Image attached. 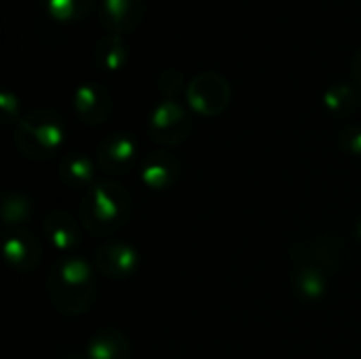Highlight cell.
Instances as JSON below:
<instances>
[{
  "label": "cell",
  "mask_w": 361,
  "mask_h": 359,
  "mask_svg": "<svg viewBox=\"0 0 361 359\" xmlns=\"http://www.w3.org/2000/svg\"><path fill=\"white\" fill-rule=\"evenodd\" d=\"M47 292L55 311L78 317L95 300V273L80 256H59L47 275Z\"/></svg>",
  "instance_id": "cell-1"
},
{
  "label": "cell",
  "mask_w": 361,
  "mask_h": 359,
  "mask_svg": "<svg viewBox=\"0 0 361 359\" xmlns=\"http://www.w3.org/2000/svg\"><path fill=\"white\" fill-rule=\"evenodd\" d=\"M131 212L133 203L125 186L112 180H102L85 193L80 203V222L91 235L108 237L129 222Z\"/></svg>",
  "instance_id": "cell-2"
},
{
  "label": "cell",
  "mask_w": 361,
  "mask_h": 359,
  "mask_svg": "<svg viewBox=\"0 0 361 359\" xmlns=\"http://www.w3.org/2000/svg\"><path fill=\"white\" fill-rule=\"evenodd\" d=\"M66 140V125L51 108H36L23 114L15 127L17 150L34 161H44L55 154Z\"/></svg>",
  "instance_id": "cell-3"
},
{
  "label": "cell",
  "mask_w": 361,
  "mask_h": 359,
  "mask_svg": "<svg viewBox=\"0 0 361 359\" xmlns=\"http://www.w3.org/2000/svg\"><path fill=\"white\" fill-rule=\"evenodd\" d=\"M233 99V87L226 76L218 72H199L186 85V102L192 112L201 116L222 114Z\"/></svg>",
  "instance_id": "cell-4"
},
{
  "label": "cell",
  "mask_w": 361,
  "mask_h": 359,
  "mask_svg": "<svg viewBox=\"0 0 361 359\" xmlns=\"http://www.w3.org/2000/svg\"><path fill=\"white\" fill-rule=\"evenodd\" d=\"M192 131L190 114L176 99H163L154 106L148 118L150 138L163 148H176L188 140Z\"/></svg>",
  "instance_id": "cell-5"
},
{
  "label": "cell",
  "mask_w": 361,
  "mask_h": 359,
  "mask_svg": "<svg viewBox=\"0 0 361 359\" xmlns=\"http://www.w3.org/2000/svg\"><path fill=\"white\" fill-rule=\"evenodd\" d=\"M290 256L296 267H315L332 275L343 267V260L347 258V248L336 237L300 239L292 243Z\"/></svg>",
  "instance_id": "cell-6"
},
{
  "label": "cell",
  "mask_w": 361,
  "mask_h": 359,
  "mask_svg": "<svg viewBox=\"0 0 361 359\" xmlns=\"http://www.w3.org/2000/svg\"><path fill=\"white\" fill-rule=\"evenodd\" d=\"M0 250L4 262L19 273H30L42 258L40 241L25 229H6Z\"/></svg>",
  "instance_id": "cell-7"
},
{
  "label": "cell",
  "mask_w": 361,
  "mask_h": 359,
  "mask_svg": "<svg viewBox=\"0 0 361 359\" xmlns=\"http://www.w3.org/2000/svg\"><path fill=\"white\" fill-rule=\"evenodd\" d=\"M95 267L104 277L127 279L140 267V252L127 241H104L95 250Z\"/></svg>",
  "instance_id": "cell-8"
},
{
  "label": "cell",
  "mask_w": 361,
  "mask_h": 359,
  "mask_svg": "<svg viewBox=\"0 0 361 359\" xmlns=\"http://www.w3.org/2000/svg\"><path fill=\"white\" fill-rule=\"evenodd\" d=\"M137 161V140L127 131L108 133L97 144V163L108 174H127Z\"/></svg>",
  "instance_id": "cell-9"
},
{
  "label": "cell",
  "mask_w": 361,
  "mask_h": 359,
  "mask_svg": "<svg viewBox=\"0 0 361 359\" xmlns=\"http://www.w3.org/2000/svg\"><path fill=\"white\" fill-rule=\"evenodd\" d=\"M146 15V0H102L99 4V23L108 34L125 36L140 28Z\"/></svg>",
  "instance_id": "cell-10"
},
{
  "label": "cell",
  "mask_w": 361,
  "mask_h": 359,
  "mask_svg": "<svg viewBox=\"0 0 361 359\" xmlns=\"http://www.w3.org/2000/svg\"><path fill=\"white\" fill-rule=\"evenodd\" d=\"M74 114L87 125H102L112 112V95L102 83H85L74 91Z\"/></svg>",
  "instance_id": "cell-11"
},
{
  "label": "cell",
  "mask_w": 361,
  "mask_h": 359,
  "mask_svg": "<svg viewBox=\"0 0 361 359\" xmlns=\"http://www.w3.org/2000/svg\"><path fill=\"white\" fill-rule=\"evenodd\" d=\"M180 163L167 150H154L144 157L140 165V178L150 190H169L180 178Z\"/></svg>",
  "instance_id": "cell-12"
},
{
  "label": "cell",
  "mask_w": 361,
  "mask_h": 359,
  "mask_svg": "<svg viewBox=\"0 0 361 359\" xmlns=\"http://www.w3.org/2000/svg\"><path fill=\"white\" fill-rule=\"evenodd\" d=\"M131 341L118 328H104L95 332L85 347V359H131Z\"/></svg>",
  "instance_id": "cell-13"
},
{
  "label": "cell",
  "mask_w": 361,
  "mask_h": 359,
  "mask_svg": "<svg viewBox=\"0 0 361 359\" xmlns=\"http://www.w3.org/2000/svg\"><path fill=\"white\" fill-rule=\"evenodd\" d=\"M44 237L57 252H72L80 243V224L66 212L57 209L44 218Z\"/></svg>",
  "instance_id": "cell-14"
},
{
  "label": "cell",
  "mask_w": 361,
  "mask_h": 359,
  "mask_svg": "<svg viewBox=\"0 0 361 359\" xmlns=\"http://www.w3.org/2000/svg\"><path fill=\"white\" fill-rule=\"evenodd\" d=\"M95 167L82 152H68L59 163V180L63 186L74 190H89L93 186Z\"/></svg>",
  "instance_id": "cell-15"
},
{
  "label": "cell",
  "mask_w": 361,
  "mask_h": 359,
  "mask_svg": "<svg viewBox=\"0 0 361 359\" xmlns=\"http://www.w3.org/2000/svg\"><path fill=\"white\" fill-rule=\"evenodd\" d=\"M290 286L300 300L315 303L328 290V273L315 267H296L290 275Z\"/></svg>",
  "instance_id": "cell-16"
},
{
  "label": "cell",
  "mask_w": 361,
  "mask_h": 359,
  "mask_svg": "<svg viewBox=\"0 0 361 359\" xmlns=\"http://www.w3.org/2000/svg\"><path fill=\"white\" fill-rule=\"evenodd\" d=\"M129 61V47L123 36L106 34L95 44V63L106 72H118Z\"/></svg>",
  "instance_id": "cell-17"
},
{
  "label": "cell",
  "mask_w": 361,
  "mask_h": 359,
  "mask_svg": "<svg viewBox=\"0 0 361 359\" xmlns=\"http://www.w3.org/2000/svg\"><path fill=\"white\" fill-rule=\"evenodd\" d=\"M324 106L332 116H347L360 106V93L351 83H334L324 91Z\"/></svg>",
  "instance_id": "cell-18"
},
{
  "label": "cell",
  "mask_w": 361,
  "mask_h": 359,
  "mask_svg": "<svg viewBox=\"0 0 361 359\" xmlns=\"http://www.w3.org/2000/svg\"><path fill=\"white\" fill-rule=\"evenodd\" d=\"M32 214H34L32 201L23 193L11 190L2 197L0 218L6 229H21V224H25L32 218Z\"/></svg>",
  "instance_id": "cell-19"
},
{
  "label": "cell",
  "mask_w": 361,
  "mask_h": 359,
  "mask_svg": "<svg viewBox=\"0 0 361 359\" xmlns=\"http://www.w3.org/2000/svg\"><path fill=\"white\" fill-rule=\"evenodd\" d=\"M42 6L55 21L74 23L93 11L95 0H42Z\"/></svg>",
  "instance_id": "cell-20"
},
{
  "label": "cell",
  "mask_w": 361,
  "mask_h": 359,
  "mask_svg": "<svg viewBox=\"0 0 361 359\" xmlns=\"http://www.w3.org/2000/svg\"><path fill=\"white\" fill-rule=\"evenodd\" d=\"M157 87H159V91H161L167 99H173V97L184 89V74H182L180 70H165V72L159 74Z\"/></svg>",
  "instance_id": "cell-21"
},
{
  "label": "cell",
  "mask_w": 361,
  "mask_h": 359,
  "mask_svg": "<svg viewBox=\"0 0 361 359\" xmlns=\"http://www.w3.org/2000/svg\"><path fill=\"white\" fill-rule=\"evenodd\" d=\"M338 146H341V150H345L347 154L361 157V123L347 125V127L338 133Z\"/></svg>",
  "instance_id": "cell-22"
},
{
  "label": "cell",
  "mask_w": 361,
  "mask_h": 359,
  "mask_svg": "<svg viewBox=\"0 0 361 359\" xmlns=\"http://www.w3.org/2000/svg\"><path fill=\"white\" fill-rule=\"evenodd\" d=\"M0 118L2 123H13L19 121V97L11 91L0 93Z\"/></svg>",
  "instance_id": "cell-23"
},
{
  "label": "cell",
  "mask_w": 361,
  "mask_h": 359,
  "mask_svg": "<svg viewBox=\"0 0 361 359\" xmlns=\"http://www.w3.org/2000/svg\"><path fill=\"white\" fill-rule=\"evenodd\" d=\"M351 74H353V80L355 85L361 87V47L357 49L355 57H353V63H351Z\"/></svg>",
  "instance_id": "cell-24"
},
{
  "label": "cell",
  "mask_w": 361,
  "mask_h": 359,
  "mask_svg": "<svg viewBox=\"0 0 361 359\" xmlns=\"http://www.w3.org/2000/svg\"><path fill=\"white\" fill-rule=\"evenodd\" d=\"M355 233H357V237H360V239H361V220H360V222H357V226H355Z\"/></svg>",
  "instance_id": "cell-25"
}]
</instances>
